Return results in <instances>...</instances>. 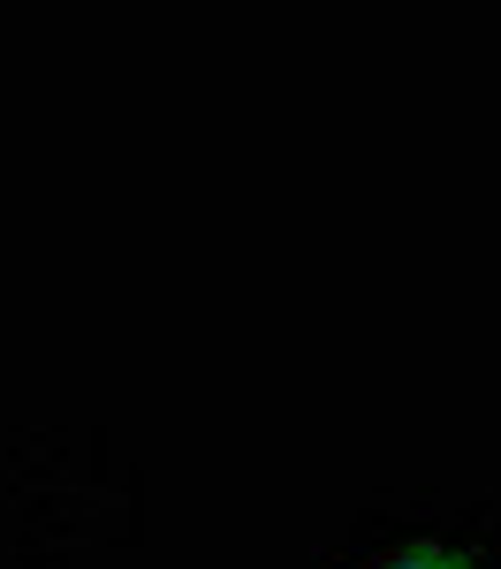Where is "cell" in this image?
Returning a JSON list of instances; mask_svg holds the SVG:
<instances>
[{
  "instance_id": "1",
  "label": "cell",
  "mask_w": 501,
  "mask_h": 569,
  "mask_svg": "<svg viewBox=\"0 0 501 569\" xmlns=\"http://www.w3.org/2000/svg\"><path fill=\"white\" fill-rule=\"evenodd\" d=\"M364 569H479L471 555H455V547H441V539H410V547H388L380 562Z\"/></svg>"
}]
</instances>
